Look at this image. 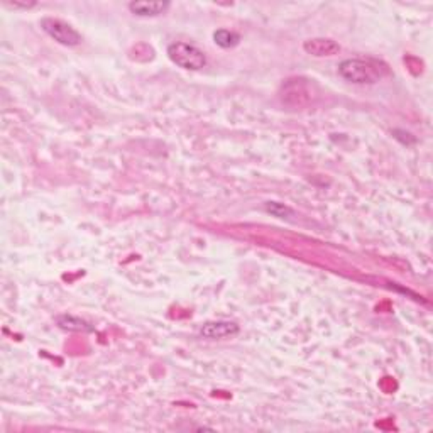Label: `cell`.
<instances>
[{"label":"cell","mask_w":433,"mask_h":433,"mask_svg":"<svg viewBox=\"0 0 433 433\" xmlns=\"http://www.w3.org/2000/svg\"><path fill=\"white\" fill-rule=\"evenodd\" d=\"M339 75L352 85H376L390 75V68L374 58H347L340 61Z\"/></svg>","instance_id":"1"},{"label":"cell","mask_w":433,"mask_h":433,"mask_svg":"<svg viewBox=\"0 0 433 433\" xmlns=\"http://www.w3.org/2000/svg\"><path fill=\"white\" fill-rule=\"evenodd\" d=\"M166 54L171 59V63L182 68V70L200 71L207 66V54L195 44L175 41L168 44Z\"/></svg>","instance_id":"2"},{"label":"cell","mask_w":433,"mask_h":433,"mask_svg":"<svg viewBox=\"0 0 433 433\" xmlns=\"http://www.w3.org/2000/svg\"><path fill=\"white\" fill-rule=\"evenodd\" d=\"M39 26H41L44 34L50 36L53 41L61 44V46L75 47V46H80L83 41L82 34H80L78 31L71 26V24L63 21V19L43 17L41 22H39Z\"/></svg>","instance_id":"3"},{"label":"cell","mask_w":433,"mask_h":433,"mask_svg":"<svg viewBox=\"0 0 433 433\" xmlns=\"http://www.w3.org/2000/svg\"><path fill=\"white\" fill-rule=\"evenodd\" d=\"M240 332L239 323L232 320H210L200 327V335L207 340H228L237 337Z\"/></svg>","instance_id":"4"},{"label":"cell","mask_w":433,"mask_h":433,"mask_svg":"<svg viewBox=\"0 0 433 433\" xmlns=\"http://www.w3.org/2000/svg\"><path fill=\"white\" fill-rule=\"evenodd\" d=\"M171 3L168 0H158V2H147V0H134V2L127 3V9L135 17H159V15L166 14Z\"/></svg>","instance_id":"5"},{"label":"cell","mask_w":433,"mask_h":433,"mask_svg":"<svg viewBox=\"0 0 433 433\" xmlns=\"http://www.w3.org/2000/svg\"><path fill=\"white\" fill-rule=\"evenodd\" d=\"M304 53L315 58H328L340 53V44L328 38H314L303 43Z\"/></svg>","instance_id":"6"},{"label":"cell","mask_w":433,"mask_h":433,"mask_svg":"<svg viewBox=\"0 0 433 433\" xmlns=\"http://www.w3.org/2000/svg\"><path fill=\"white\" fill-rule=\"evenodd\" d=\"M54 320L61 330L76 332V334H91V332H95L94 325H91L90 322H87V320L80 318V316H76V315L63 314V315L56 316Z\"/></svg>","instance_id":"7"},{"label":"cell","mask_w":433,"mask_h":433,"mask_svg":"<svg viewBox=\"0 0 433 433\" xmlns=\"http://www.w3.org/2000/svg\"><path fill=\"white\" fill-rule=\"evenodd\" d=\"M214 43L222 50H234L239 46L240 34L230 29H216L214 33Z\"/></svg>","instance_id":"8"},{"label":"cell","mask_w":433,"mask_h":433,"mask_svg":"<svg viewBox=\"0 0 433 433\" xmlns=\"http://www.w3.org/2000/svg\"><path fill=\"white\" fill-rule=\"evenodd\" d=\"M264 208H266L267 214L278 216V219H286V216H290L293 214V210L290 207H286L284 203H279V202H267L266 205H264Z\"/></svg>","instance_id":"9"},{"label":"cell","mask_w":433,"mask_h":433,"mask_svg":"<svg viewBox=\"0 0 433 433\" xmlns=\"http://www.w3.org/2000/svg\"><path fill=\"white\" fill-rule=\"evenodd\" d=\"M3 6L14 10H29L36 7V2H9V0H3Z\"/></svg>","instance_id":"10"}]
</instances>
